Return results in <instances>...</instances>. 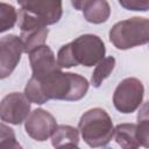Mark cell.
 <instances>
[{"instance_id": "1", "label": "cell", "mask_w": 149, "mask_h": 149, "mask_svg": "<svg viewBox=\"0 0 149 149\" xmlns=\"http://www.w3.org/2000/svg\"><path fill=\"white\" fill-rule=\"evenodd\" d=\"M105 52V44L99 36L85 34L58 50L57 63L61 69L77 66L79 64L93 66L104 58Z\"/></svg>"}, {"instance_id": "2", "label": "cell", "mask_w": 149, "mask_h": 149, "mask_svg": "<svg viewBox=\"0 0 149 149\" xmlns=\"http://www.w3.org/2000/svg\"><path fill=\"white\" fill-rule=\"evenodd\" d=\"M38 80L47 100L76 101L81 99L88 90V81L86 78L77 73L62 72L61 70Z\"/></svg>"}, {"instance_id": "3", "label": "cell", "mask_w": 149, "mask_h": 149, "mask_svg": "<svg viewBox=\"0 0 149 149\" xmlns=\"http://www.w3.org/2000/svg\"><path fill=\"white\" fill-rule=\"evenodd\" d=\"M83 140L93 148L104 147L113 139V122L102 108H92L85 112L78 123Z\"/></svg>"}, {"instance_id": "4", "label": "cell", "mask_w": 149, "mask_h": 149, "mask_svg": "<svg viewBox=\"0 0 149 149\" xmlns=\"http://www.w3.org/2000/svg\"><path fill=\"white\" fill-rule=\"evenodd\" d=\"M109 41L120 50L148 43L149 19L134 16L115 23L109 30Z\"/></svg>"}, {"instance_id": "5", "label": "cell", "mask_w": 149, "mask_h": 149, "mask_svg": "<svg viewBox=\"0 0 149 149\" xmlns=\"http://www.w3.org/2000/svg\"><path fill=\"white\" fill-rule=\"evenodd\" d=\"M144 87L137 78H126L119 83L113 94L114 107L125 114L135 112L143 99Z\"/></svg>"}, {"instance_id": "6", "label": "cell", "mask_w": 149, "mask_h": 149, "mask_svg": "<svg viewBox=\"0 0 149 149\" xmlns=\"http://www.w3.org/2000/svg\"><path fill=\"white\" fill-rule=\"evenodd\" d=\"M30 114V101L26 94L13 92L7 94L0 104V118L2 122L20 125Z\"/></svg>"}, {"instance_id": "7", "label": "cell", "mask_w": 149, "mask_h": 149, "mask_svg": "<svg viewBox=\"0 0 149 149\" xmlns=\"http://www.w3.org/2000/svg\"><path fill=\"white\" fill-rule=\"evenodd\" d=\"M57 127L56 119L52 114L43 108H36L26 119L24 128L27 134L36 141L48 140Z\"/></svg>"}, {"instance_id": "8", "label": "cell", "mask_w": 149, "mask_h": 149, "mask_svg": "<svg viewBox=\"0 0 149 149\" xmlns=\"http://www.w3.org/2000/svg\"><path fill=\"white\" fill-rule=\"evenodd\" d=\"M24 52L20 37L15 35H6L0 41V77H8L20 62L21 55Z\"/></svg>"}, {"instance_id": "9", "label": "cell", "mask_w": 149, "mask_h": 149, "mask_svg": "<svg viewBox=\"0 0 149 149\" xmlns=\"http://www.w3.org/2000/svg\"><path fill=\"white\" fill-rule=\"evenodd\" d=\"M22 9L38 16L47 26L58 22L63 14L62 0H16Z\"/></svg>"}, {"instance_id": "10", "label": "cell", "mask_w": 149, "mask_h": 149, "mask_svg": "<svg viewBox=\"0 0 149 149\" xmlns=\"http://www.w3.org/2000/svg\"><path fill=\"white\" fill-rule=\"evenodd\" d=\"M29 62L31 65L33 76L38 79H42L61 70L52 50L45 44L29 52Z\"/></svg>"}, {"instance_id": "11", "label": "cell", "mask_w": 149, "mask_h": 149, "mask_svg": "<svg viewBox=\"0 0 149 149\" xmlns=\"http://www.w3.org/2000/svg\"><path fill=\"white\" fill-rule=\"evenodd\" d=\"M79 133L72 126L59 125L51 135V143L55 148L62 147H78Z\"/></svg>"}, {"instance_id": "12", "label": "cell", "mask_w": 149, "mask_h": 149, "mask_svg": "<svg viewBox=\"0 0 149 149\" xmlns=\"http://www.w3.org/2000/svg\"><path fill=\"white\" fill-rule=\"evenodd\" d=\"M83 14L87 22L99 24L108 20L111 15V7L106 0H92L83 9Z\"/></svg>"}, {"instance_id": "13", "label": "cell", "mask_w": 149, "mask_h": 149, "mask_svg": "<svg viewBox=\"0 0 149 149\" xmlns=\"http://www.w3.org/2000/svg\"><path fill=\"white\" fill-rule=\"evenodd\" d=\"M48 34H49V29L47 28V26H41L21 31L20 38L22 41L24 52L29 54L36 48L43 45L47 41Z\"/></svg>"}, {"instance_id": "14", "label": "cell", "mask_w": 149, "mask_h": 149, "mask_svg": "<svg viewBox=\"0 0 149 149\" xmlns=\"http://www.w3.org/2000/svg\"><path fill=\"white\" fill-rule=\"evenodd\" d=\"M113 139L119 146L125 149L139 148V141L136 137V125L135 123H121L114 128Z\"/></svg>"}, {"instance_id": "15", "label": "cell", "mask_w": 149, "mask_h": 149, "mask_svg": "<svg viewBox=\"0 0 149 149\" xmlns=\"http://www.w3.org/2000/svg\"><path fill=\"white\" fill-rule=\"evenodd\" d=\"M115 66V58L109 56V57H104L95 66L92 76H91V84L94 87H99L102 81L111 74V72L114 70Z\"/></svg>"}, {"instance_id": "16", "label": "cell", "mask_w": 149, "mask_h": 149, "mask_svg": "<svg viewBox=\"0 0 149 149\" xmlns=\"http://www.w3.org/2000/svg\"><path fill=\"white\" fill-rule=\"evenodd\" d=\"M17 21V13L12 5L6 2L0 3V31L3 33L14 27Z\"/></svg>"}, {"instance_id": "17", "label": "cell", "mask_w": 149, "mask_h": 149, "mask_svg": "<svg viewBox=\"0 0 149 149\" xmlns=\"http://www.w3.org/2000/svg\"><path fill=\"white\" fill-rule=\"evenodd\" d=\"M24 94L30 102H34L37 105H41V104H44L48 101L42 92L40 80L37 78H35L34 76L28 80V83L24 87Z\"/></svg>"}, {"instance_id": "18", "label": "cell", "mask_w": 149, "mask_h": 149, "mask_svg": "<svg viewBox=\"0 0 149 149\" xmlns=\"http://www.w3.org/2000/svg\"><path fill=\"white\" fill-rule=\"evenodd\" d=\"M1 129V136H0V146L1 148L10 149V148H21V146L16 142L15 134L12 128L7 127L5 123H1L0 126Z\"/></svg>"}, {"instance_id": "19", "label": "cell", "mask_w": 149, "mask_h": 149, "mask_svg": "<svg viewBox=\"0 0 149 149\" xmlns=\"http://www.w3.org/2000/svg\"><path fill=\"white\" fill-rule=\"evenodd\" d=\"M136 137L140 146L149 148V120H137Z\"/></svg>"}, {"instance_id": "20", "label": "cell", "mask_w": 149, "mask_h": 149, "mask_svg": "<svg viewBox=\"0 0 149 149\" xmlns=\"http://www.w3.org/2000/svg\"><path fill=\"white\" fill-rule=\"evenodd\" d=\"M119 3L128 10L146 12L149 10V0H118Z\"/></svg>"}, {"instance_id": "21", "label": "cell", "mask_w": 149, "mask_h": 149, "mask_svg": "<svg viewBox=\"0 0 149 149\" xmlns=\"http://www.w3.org/2000/svg\"><path fill=\"white\" fill-rule=\"evenodd\" d=\"M137 120H149V101L144 102L139 113H137Z\"/></svg>"}, {"instance_id": "22", "label": "cell", "mask_w": 149, "mask_h": 149, "mask_svg": "<svg viewBox=\"0 0 149 149\" xmlns=\"http://www.w3.org/2000/svg\"><path fill=\"white\" fill-rule=\"evenodd\" d=\"M92 0H71L72 6L74 7V9L77 10H83Z\"/></svg>"}]
</instances>
